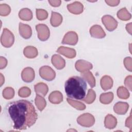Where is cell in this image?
I'll list each match as a JSON object with an SVG mask.
<instances>
[{"instance_id":"obj_12","label":"cell","mask_w":132,"mask_h":132,"mask_svg":"<svg viewBox=\"0 0 132 132\" xmlns=\"http://www.w3.org/2000/svg\"><path fill=\"white\" fill-rule=\"evenodd\" d=\"M19 30L21 36L25 39L30 38L32 35L31 28L28 25L20 23Z\"/></svg>"},{"instance_id":"obj_16","label":"cell","mask_w":132,"mask_h":132,"mask_svg":"<svg viewBox=\"0 0 132 132\" xmlns=\"http://www.w3.org/2000/svg\"><path fill=\"white\" fill-rule=\"evenodd\" d=\"M129 108V105L126 102H119L113 106V110L115 113L118 114H125Z\"/></svg>"},{"instance_id":"obj_35","label":"cell","mask_w":132,"mask_h":132,"mask_svg":"<svg viewBox=\"0 0 132 132\" xmlns=\"http://www.w3.org/2000/svg\"><path fill=\"white\" fill-rule=\"evenodd\" d=\"M131 58L130 57H127L124 59V65L126 69L130 72L132 71V66H131Z\"/></svg>"},{"instance_id":"obj_27","label":"cell","mask_w":132,"mask_h":132,"mask_svg":"<svg viewBox=\"0 0 132 132\" xmlns=\"http://www.w3.org/2000/svg\"><path fill=\"white\" fill-rule=\"evenodd\" d=\"M35 102L37 108L40 111H42L46 106V102L45 100L43 97L42 96L39 94L36 95Z\"/></svg>"},{"instance_id":"obj_40","label":"cell","mask_w":132,"mask_h":132,"mask_svg":"<svg viewBox=\"0 0 132 132\" xmlns=\"http://www.w3.org/2000/svg\"><path fill=\"white\" fill-rule=\"evenodd\" d=\"M125 126L128 128L131 129L132 127V124H131V115L130 114L129 117H128L125 121Z\"/></svg>"},{"instance_id":"obj_10","label":"cell","mask_w":132,"mask_h":132,"mask_svg":"<svg viewBox=\"0 0 132 132\" xmlns=\"http://www.w3.org/2000/svg\"><path fill=\"white\" fill-rule=\"evenodd\" d=\"M90 35L95 38L102 39L106 36V33L102 27L98 25H94L90 29Z\"/></svg>"},{"instance_id":"obj_2","label":"cell","mask_w":132,"mask_h":132,"mask_svg":"<svg viewBox=\"0 0 132 132\" xmlns=\"http://www.w3.org/2000/svg\"><path fill=\"white\" fill-rule=\"evenodd\" d=\"M64 88L67 95L71 98L82 100L85 97L87 86L82 77L77 76L70 77L65 81Z\"/></svg>"},{"instance_id":"obj_19","label":"cell","mask_w":132,"mask_h":132,"mask_svg":"<svg viewBox=\"0 0 132 132\" xmlns=\"http://www.w3.org/2000/svg\"><path fill=\"white\" fill-rule=\"evenodd\" d=\"M117 124V120L113 115L108 114L105 118L104 120L105 127L108 129H113L116 127Z\"/></svg>"},{"instance_id":"obj_42","label":"cell","mask_w":132,"mask_h":132,"mask_svg":"<svg viewBox=\"0 0 132 132\" xmlns=\"http://www.w3.org/2000/svg\"><path fill=\"white\" fill-rule=\"evenodd\" d=\"M0 74H1V86H2L3 85V84L4 83L5 79H4V77L3 75V74L2 73H1Z\"/></svg>"},{"instance_id":"obj_26","label":"cell","mask_w":132,"mask_h":132,"mask_svg":"<svg viewBox=\"0 0 132 132\" xmlns=\"http://www.w3.org/2000/svg\"><path fill=\"white\" fill-rule=\"evenodd\" d=\"M117 16L118 18L122 20L126 21L129 20H130L131 18V14L128 11V10L126 9L125 7L119 10L117 12Z\"/></svg>"},{"instance_id":"obj_28","label":"cell","mask_w":132,"mask_h":132,"mask_svg":"<svg viewBox=\"0 0 132 132\" xmlns=\"http://www.w3.org/2000/svg\"><path fill=\"white\" fill-rule=\"evenodd\" d=\"M67 100L69 104H70L73 107L76 108L77 110H85L86 108V105L76 100H73L70 98H67Z\"/></svg>"},{"instance_id":"obj_23","label":"cell","mask_w":132,"mask_h":132,"mask_svg":"<svg viewBox=\"0 0 132 132\" xmlns=\"http://www.w3.org/2000/svg\"><path fill=\"white\" fill-rule=\"evenodd\" d=\"M19 16L20 19L25 21H30L32 18V12L29 9L25 8L21 9L19 12Z\"/></svg>"},{"instance_id":"obj_37","label":"cell","mask_w":132,"mask_h":132,"mask_svg":"<svg viewBox=\"0 0 132 132\" xmlns=\"http://www.w3.org/2000/svg\"><path fill=\"white\" fill-rule=\"evenodd\" d=\"M120 1L119 0H106L105 3L110 6H116L119 5Z\"/></svg>"},{"instance_id":"obj_24","label":"cell","mask_w":132,"mask_h":132,"mask_svg":"<svg viewBox=\"0 0 132 132\" xmlns=\"http://www.w3.org/2000/svg\"><path fill=\"white\" fill-rule=\"evenodd\" d=\"M62 20V16L60 13L54 11L52 12V15L50 20L52 26L53 27H57L59 26L61 24Z\"/></svg>"},{"instance_id":"obj_4","label":"cell","mask_w":132,"mask_h":132,"mask_svg":"<svg viewBox=\"0 0 132 132\" xmlns=\"http://www.w3.org/2000/svg\"><path fill=\"white\" fill-rule=\"evenodd\" d=\"M77 122L82 126L89 127L94 124L95 118L92 114L89 113H85L77 118Z\"/></svg>"},{"instance_id":"obj_31","label":"cell","mask_w":132,"mask_h":132,"mask_svg":"<svg viewBox=\"0 0 132 132\" xmlns=\"http://www.w3.org/2000/svg\"><path fill=\"white\" fill-rule=\"evenodd\" d=\"M14 90L12 87H6L3 91V96L6 100H10L13 97Z\"/></svg>"},{"instance_id":"obj_30","label":"cell","mask_w":132,"mask_h":132,"mask_svg":"<svg viewBox=\"0 0 132 132\" xmlns=\"http://www.w3.org/2000/svg\"><path fill=\"white\" fill-rule=\"evenodd\" d=\"M95 98H96V93L95 91L93 90L90 89L88 91V93L86 96L81 101H83L84 102H85L88 104H90L92 103L95 101Z\"/></svg>"},{"instance_id":"obj_34","label":"cell","mask_w":132,"mask_h":132,"mask_svg":"<svg viewBox=\"0 0 132 132\" xmlns=\"http://www.w3.org/2000/svg\"><path fill=\"white\" fill-rule=\"evenodd\" d=\"M30 94L31 90L27 87H23L18 91V95L21 97H27Z\"/></svg>"},{"instance_id":"obj_6","label":"cell","mask_w":132,"mask_h":132,"mask_svg":"<svg viewBox=\"0 0 132 132\" xmlns=\"http://www.w3.org/2000/svg\"><path fill=\"white\" fill-rule=\"evenodd\" d=\"M36 29L40 40L44 41L49 38L50 31L47 25L44 24H39L36 26Z\"/></svg>"},{"instance_id":"obj_36","label":"cell","mask_w":132,"mask_h":132,"mask_svg":"<svg viewBox=\"0 0 132 132\" xmlns=\"http://www.w3.org/2000/svg\"><path fill=\"white\" fill-rule=\"evenodd\" d=\"M131 80H132V76L131 75L127 76L125 80H124V84L125 86L130 90L131 91Z\"/></svg>"},{"instance_id":"obj_17","label":"cell","mask_w":132,"mask_h":132,"mask_svg":"<svg viewBox=\"0 0 132 132\" xmlns=\"http://www.w3.org/2000/svg\"><path fill=\"white\" fill-rule=\"evenodd\" d=\"M100 83L102 89L106 91L112 88L113 86V80L110 76L105 75L101 79Z\"/></svg>"},{"instance_id":"obj_15","label":"cell","mask_w":132,"mask_h":132,"mask_svg":"<svg viewBox=\"0 0 132 132\" xmlns=\"http://www.w3.org/2000/svg\"><path fill=\"white\" fill-rule=\"evenodd\" d=\"M51 61L53 65L58 70L62 69L65 65V60L58 54L52 56Z\"/></svg>"},{"instance_id":"obj_32","label":"cell","mask_w":132,"mask_h":132,"mask_svg":"<svg viewBox=\"0 0 132 132\" xmlns=\"http://www.w3.org/2000/svg\"><path fill=\"white\" fill-rule=\"evenodd\" d=\"M36 16L38 20L42 21L46 19L48 17V12L44 9H37L36 10Z\"/></svg>"},{"instance_id":"obj_11","label":"cell","mask_w":132,"mask_h":132,"mask_svg":"<svg viewBox=\"0 0 132 132\" xmlns=\"http://www.w3.org/2000/svg\"><path fill=\"white\" fill-rule=\"evenodd\" d=\"M75 69L77 71L80 72H84L87 71H89L92 69V64L85 60L80 59L77 60L75 64Z\"/></svg>"},{"instance_id":"obj_20","label":"cell","mask_w":132,"mask_h":132,"mask_svg":"<svg viewBox=\"0 0 132 132\" xmlns=\"http://www.w3.org/2000/svg\"><path fill=\"white\" fill-rule=\"evenodd\" d=\"M35 91L37 94L45 96L48 92V88L46 84L43 82H39L34 86Z\"/></svg>"},{"instance_id":"obj_3","label":"cell","mask_w":132,"mask_h":132,"mask_svg":"<svg viewBox=\"0 0 132 132\" xmlns=\"http://www.w3.org/2000/svg\"><path fill=\"white\" fill-rule=\"evenodd\" d=\"M14 36L13 34L7 28H4L1 37V42L5 47H11L14 43Z\"/></svg>"},{"instance_id":"obj_38","label":"cell","mask_w":132,"mask_h":132,"mask_svg":"<svg viewBox=\"0 0 132 132\" xmlns=\"http://www.w3.org/2000/svg\"><path fill=\"white\" fill-rule=\"evenodd\" d=\"M7 64V60L2 56L0 57V69H3L5 68Z\"/></svg>"},{"instance_id":"obj_5","label":"cell","mask_w":132,"mask_h":132,"mask_svg":"<svg viewBox=\"0 0 132 132\" xmlns=\"http://www.w3.org/2000/svg\"><path fill=\"white\" fill-rule=\"evenodd\" d=\"M39 75L42 78L47 81H52L55 78L56 73L50 67L44 65L40 68Z\"/></svg>"},{"instance_id":"obj_21","label":"cell","mask_w":132,"mask_h":132,"mask_svg":"<svg viewBox=\"0 0 132 132\" xmlns=\"http://www.w3.org/2000/svg\"><path fill=\"white\" fill-rule=\"evenodd\" d=\"M23 54L26 58L31 59L37 56L38 52L35 47L32 46H27L24 48Z\"/></svg>"},{"instance_id":"obj_39","label":"cell","mask_w":132,"mask_h":132,"mask_svg":"<svg viewBox=\"0 0 132 132\" xmlns=\"http://www.w3.org/2000/svg\"><path fill=\"white\" fill-rule=\"evenodd\" d=\"M48 2L53 7H58L61 3V1L60 0H49Z\"/></svg>"},{"instance_id":"obj_33","label":"cell","mask_w":132,"mask_h":132,"mask_svg":"<svg viewBox=\"0 0 132 132\" xmlns=\"http://www.w3.org/2000/svg\"><path fill=\"white\" fill-rule=\"evenodd\" d=\"M11 11L10 7L6 4H1L0 5V15L1 16H7Z\"/></svg>"},{"instance_id":"obj_8","label":"cell","mask_w":132,"mask_h":132,"mask_svg":"<svg viewBox=\"0 0 132 132\" xmlns=\"http://www.w3.org/2000/svg\"><path fill=\"white\" fill-rule=\"evenodd\" d=\"M78 37L77 33L73 31H68L64 35L61 43L63 44L75 45L77 44Z\"/></svg>"},{"instance_id":"obj_13","label":"cell","mask_w":132,"mask_h":132,"mask_svg":"<svg viewBox=\"0 0 132 132\" xmlns=\"http://www.w3.org/2000/svg\"><path fill=\"white\" fill-rule=\"evenodd\" d=\"M68 10L74 14H79L84 11L83 5L79 2H74L67 5Z\"/></svg>"},{"instance_id":"obj_29","label":"cell","mask_w":132,"mask_h":132,"mask_svg":"<svg viewBox=\"0 0 132 132\" xmlns=\"http://www.w3.org/2000/svg\"><path fill=\"white\" fill-rule=\"evenodd\" d=\"M129 92L125 87L120 86L118 88L117 95L120 98L126 100L129 97Z\"/></svg>"},{"instance_id":"obj_7","label":"cell","mask_w":132,"mask_h":132,"mask_svg":"<svg viewBox=\"0 0 132 132\" xmlns=\"http://www.w3.org/2000/svg\"><path fill=\"white\" fill-rule=\"evenodd\" d=\"M102 21L107 30L109 31H113L118 26V23L117 20L110 15H104L102 18Z\"/></svg>"},{"instance_id":"obj_14","label":"cell","mask_w":132,"mask_h":132,"mask_svg":"<svg viewBox=\"0 0 132 132\" xmlns=\"http://www.w3.org/2000/svg\"><path fill=\"white\" fill-rule=\"evenodd\" d=\"M56 52L70 59L74 58L76 55V51L74 49L64 46H60L58 48Z\"/></svg>"},{"instance_id":"obj_9","label":"cell","mask_w":132,"mask_h":132,"mask_svg":"<svg viewBox=\"0 0 132 132\" xmlns=\"http://www.w3.org/2000/svg\"><path fill=\"white\" fill-rule=\"evenodd\" d=\"M35 73L34 69L30 67L24 68L21 73L22 80L26 82H30L34 80Z\"/></svg>"},{"instance_id":"obj_22","label":"cell","mask_w":132,"mask_h":132,"mask_svg":"<svg viewBox=\"0 0 132 132\" xmlns=\"http://www.w3.org/2000/svg\"><path fill=\"white\" fill-rule=\"evenodd\" d=\"M80 75L82 78L88 82L89 85L91 88H93L95 86V79L92 72L89 71H87L81 72Z\"/></svg>"},{"instance_id":"obj_41","label":"cell","mask_w":132,"mask_h":132,"mask_svg":"<svg viewBox=\"0 0 132 132\" xmlns=\"http://www.w3.org/2000/svg\"><path fill=\"white\" fill-rule=\"evenodd\" d=\"M131 23H129L126 25V29L130 35H131Z\"/></svg>"},{"instance_id":"obj_18","label":"cell","mask_w":132,"mask_h":132,"mask_svg":"<svg viewBox=\"0 0 132 132\" xmlns=\"http://www.w3.org/2000/svg\"><path fill=\"white\" fill-rule=\"evenodd\" d=\"M48 100L52 104H58L62 102L63 95L60 91H54L49 95Z\"/></svg>"},{"instance_id":"obj_25","label":"cell","mask_w":132,"mask_h":132,"mask_svg":"<svg viewBox=\"0 0 132 132\" xmlns=\"http://www.w3.org/2000/svg\"><path fill=\"white\" fill-rule=\"evenodd\" d=\"M113 97V94L111 92L103 93L100 95V101L103 104H109L112 101Z\"/></svg>"},{"instance_id":"obj_1","label":"cell","mask_w":132,"mask_h":132,"mask_svg":"<svg viewBox=\"0 0 132 132\" xmlns=\"http://www.w3.org/2000/svg\"><path fill=\"white\" fill-rule=\"evenodd\" d=\"M9 117L13 122V128L24 130L36 122L38 115L32 103L25 100L9 103L6 106Z\"/></svg>"}]
</instances>
